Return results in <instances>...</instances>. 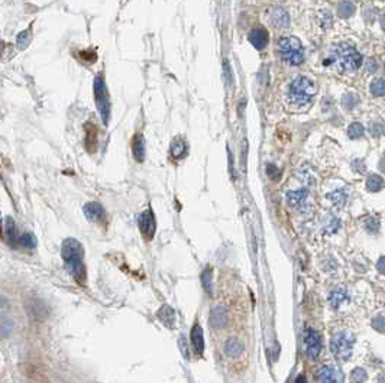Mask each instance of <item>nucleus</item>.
<instances>
[{"mask_svg":"<svg viewBox=\"0 0 385 383\" xmlns=\"http://www.w3.org/2000/svg\"><path fill=\"white\" fill-rule=\"evenodd\" d=\"M61 256H62V260L65 262V266H67L68 272L71 273V276L79 284L83 285L86 282L87 273L86 266L83 263L84 249H83L81 243L76 239L64 240L62 248H61Z\"/></svg>","mask_w":385,"mask_h":383,"instance_id":"nucleus-1","label":"nucleus"},{"mask_svg":"<svg viewBox=\"0 0 385 383\" xmlns=\"http://www.w3.org/2000/svg\"><path fill=\"white\" fill-rule=\"evenodd\" d=\"M316 96V84L308 77L300 76L293 80V83L288 87L287 101L294 109H304L311 104L313 98Z\"/></svg>","mask_w":385,"mask_h":383,"instance_id":"nucleus-2","label":"nucleus"},{"mask_svg":"<svg viewBox=\"0 0 385 383\" xmlns=\"http://www.w3.org/2000/svg\"><path fill=\"white\" fill-rule=\"evenodd\" d=\"M333 58L339 68L344 71H355L362 64V55L349 43H339L333 48Z\"/></svg>","mask_w":385,"mask_h":383,"instance_id":"nucleus-3","label":"nucleus"},{"mask_svg":"<svg viewBox=\"0 0 385 383\" xmlns=\"http://www.w3.org/2000/svg\"><path fill=\"white\" fill-rule=\"evenodd\" d=\"M280 55L284 61L290 62L291 65H300L304 61V49L296 37H285L281 38L278 42Z\"/></svg>","mask_w":385,"mask_h":383,"instance_id":"nucleus-4","label":"nucleus"},{"mask_svg":"<svg viewBox=\"0 0 385 383\" xmlns=\"http://www.w3.org/2000/svg\"><path fill=\"white\" fill-rule=\"evenodd\" d=\"M94 97H96V104L101 116V120L104 125H107L110 119V98H109L107 87L104 84V80L101 76L96 77L94 80Z\"/></svg>","mask_w":385,"mask_h":383,"instance_id":"nucleus-5","label":"nucleus"},{"mask_svg":"<svg viewBox=\"0 0 385 383\" xmlns=\"http://www.w3.org/2000/svg\"><path fill=\"white\" fill-rule=\"evenodd\" d=\"M303 344H304V351L305 356L311 360L319 359L322 353V336L313 330V328H305L303 333Z\"/></svg>","mask_w":385,"mask_h":383,"instance_id":"nucleus-6","label":"nucleus"},{"mask_svg":"<svg viewBox=\"0 0 385 383\" xmlns=\"http://www.w3.org/2000/svg\"><path fill=\"white\" fill-rule=\"evenodd\" d=\"M355 337L349 333H339L332 339V350L336 357L347 359L352 354Z\"/></svg>","mask_w":385,"mask_h":383,"instance_id":"nucleus-7","label":"nucleus"},{"mask_svg":"<svg viewBox=\"0 0 385 383\" xmlns=\"http://www.w3.org/2000/svg\"><path fill=\"white\" fill-rule=\"evenodd\" d=\"M139 229L142 236L146 240H151L155 234L157 230V223H155V217L151 210H146L139 215Z\"/></svg>","mask_w":385,"mask_h":383,"instance_id":"nucleus-8","label":"nucleus"},{"mask_svg":"<svg viewBox=\"0 0 385 383\" xmlns=\"http://www.w3.org/2000/svg\"><path fill=\"white\" fill-rule=\"evenodd\" d=\"M317 379L320 383H343V375L335 367L323 366L317 372Z\"/></svg>","mask_w":385,"mask_h":383,"instance_id":"nucleus-9","label":"nucleus"},{"mask_svg":"<svg viewBox=\"0 0 385 383\" xmlns=\"http://www.w3.org/2000/svg\"><path fill=\"white\" fill-rule=\"evenodd\" d=\"M84 214L93 223H101L106 218V211L99 203H88L84 206Z\"/></svg>","mask_w":385,"mask_h":383,"instance_id":"nucleus-10","label":"nucleus"},{"mask_svg":"<svg viewBox=\"0 0 385 383\" xmlns=\"http://www.w3.org/2000/svg\"><path fill=\"white\" fill-rule=\"evenodd\" d=\"M249 42L257 49H263L268 45V34L263 28H254L249 34Z\"/></svg>","mask_w":385,"mask_h":383,"instance_id":"nucleus-11","label":"nucleus"},{"mask_svg":"<svg viewBox=\"0 0 385 383\" xmlns=\"http://www.w3.org/2000/svg\"><path fill=\"white\" fill-rule=\"evenodd\" d=\"M191 344H193L197 354H203V351H204V333L199 324H194V327L191 330Z\"/></svg>","mask_w":385,"mask_h":383,"instance_id":"nucleus-12","label":"nucleus"},{"mask_svg":"<svg viewBox=\"0 0 385 383\" xmlns=\"http://www.w3.org/2000/svg\"><path fill=\"white\" fill-rule=\"evenodd\" d=\"M271 22L277 28H287L290 25V15L284 9H274L271 13Z\"/></svg>","mask_w":385,"mask_h":383,"instance_id":"nucleus-13","label":"nucleus"},{"mask_svg":"<svg viewBox=\"0 0 385 383\" xmlns=\"http://www.w3.org/2000/svg\"><path fill=\"white\" fill-rule=\"evenodd\" d=\"M227 317H226V311L223 306H214L212 309V315H210V324L214 328H223L226 326Z\"/></svg>","mask_w":385,"mask_h":383,"instance_id":"nucleus-14","label":"nucleus"},{"mask_svg":"<svg viewBox=\"0 0 385 383\" xmlns=\"http://www.w3.org/2000/svg\"><path fill=\"white\" fill-rule=\"evenodd\" d=\"M132 153L133 158L138 162H143L145 161V142H143V136L142 134H136L132 143Z\"/></svg>","mask_w":385,"mask_h":383,"instance_id":"nucleus-15","label":"nucleus"},{"mask_svg":"<svg viewBox=\"0 0 385 383\" xmlns=\"http://www.w3.org/2000/svg\"><path fill=\"white\" fill-rule=\"evenodd\" d=\"M243 351V344L238 339H229L224 344V353L232 357V359H236L242 354Z\"/></svg>","mask_w":385,"mask_h":383,"instance_id":"nucleus-16","label":"nucleus"},{"mask_svg":"<svg viewBox=\"0 0 385 383\" xmlns=\"http://www.w3.org/2000/svg\"><path fill=\"white\" fill-rule=\"evenodd\" d=\"M158 318L165 324V327L168 328H174V324H175V312L170 305H164L158 312H157Z\"/></svg>","mask_w":385,"mask_h":383,"instance_id":"nucleus-17","label":"nucleus"},{"mask_svg":"<svg viewBox=\"0 0 385 383\" xmlns=\"http://www.w3.org/2000/svg\"><path fill=\"white\" fill-rule=\"evenodd\" d=\"M187 153V143L182 137L174 139L171 145V156L174 159H181Z\"/></svg>","mask_w":385,"mask_h":383,"instance_id":"nucleus-18","label":"nucleus"},{"mask_svg":"<svg viewBox=\"0 0 385 383\" xmlns=\"http://www.w3.org/2000/svg\"><path fill=\"white\" fill-rule=\"evenodd\" d=\"M287 200L293 207L300 209L301 206H304L305 200H307V191L305 190H299V191H290L287 194Z\"/></svg>","mask_w":385,"mask_h":383,"instance_id":"nucleus-19","label":"nucleus"},{"mask_svg":"<svg viewBox=\"0 0 385 383\" xmlns=\"http://www.w3.org/2000/svg\"><path fill=\"white\" fill-rule=\"evenodd\" d=\"M6 237H7V242L12 248H18V233H16V226L12 220H7L6 223Z\"/></svg>","mask_w":385,"mask_h":383,"instance_id":"nucleus-20","label":"nucleus"},{"mask_svg":"<svg viewBox=\"0 0 385 383\" xmlns=\"http://www.w3.org/2000/svg\"><path fill=\"white\" fill-rule=\"evenodd\" d=\"M18 246H22V248H26V249H34L37 246V239L34 234L31 233H23L19 236L18 239Z\"/></svg>","mask_w":385,"mask_h":383,"instance_id":"nucleus-21","label":"nucleus"},{"mask_svg":"<svg viewBox=\"0 0 385 383\" xmlns=\"http://www.w3.org/2000/svg\"><path fill=\"white\" fill-rule=\"evenodd\" d=\"M346 299V291L343 288H336L335 291H332L330 297H329V301L332 304L333 308H338L342 305V302Z\"/></svg>","mask_w":385,"mask_h":383,"instance_id":"nucleus-22","label":"nucleus"},{"mask_svg":"<svg viewBox=\"0 0 385 383\" xmlns=\"http://www.w3.org/2000/svg\"><path fill=\"white\" fill-rule=\"evenodd\" d=\"M384 185V179L380 175H371L366 181V188L372 192H377L383 188Z\"/></svg>","mask_w":385,"mask_h":383,"instance_id":"nucleus-23","label":"nucleus"},{"mask_svg":"<svg viewBox=\"0 0 385 383\" xmlns=\"http://www.w3.org/2000/svg\"><path fill=\"white\" fill-rule=\"evenodd\" d=\"M213 272L210 268H206L202 273V284H203V288L206 289V292L210 295L212 294V284H213Z\"/></svg>","mask_w":385,"mask_h":383,"instance_id":"nucleus-24","label":"nucleus"},{"mask_svg":"<svg viewBox=\"0 0 385 383\" xmlns=\"http://www.w3.org/2000/svg\"><path fill=\"white\" fill-rule=\"evenodd\" d=\"M338 13H339V16H341V18H343V19H347V18H350V16L355 13V6H353L350 1H342V3L339 4Z\"/></svg>","mask_w":385,"mask_h":383,"instance_id":"nucleus-25","label":"nucleus"},{"mask_svg":"<svg viewBox=\"0 0 385 383\" xmlns=\"http://www.w3.org/2000/svg\"><path fill=\"white\" fill-rule=\"evenodd\" d=\"M346 198H347V194L343 190H336L332 194H329V200L336 206H343L346 203Z\"/></svg>","mask_w":385,"mask_h":383,"instance_id":"nucleus-26","label":"nucleus"},{"mask_svg":"<svg viewBox=\"0 0 385 383\" xmlns=\"http://www.w3.org/2000/svg\"><path fill=\"white\" fill-rule=\"evenodd\" d=\"M359 103V98L356 96H353L352 93H347L342 97V106L347 110H352L353 107H356Z\"/></svg>","mask_w":385,"mask_h":383,"instance_id":"nucleus-27","label":"nucleus"},{"mask_svg":"<svg viewBox=\"0 0 385 383\" xmlns=\"http://www.w3.org/2000/svg\"><path fill=\"white\" fill-rule=\"evenodd\" d=\"M364 132H365V129H364V126H362L361 123H352V125L349 126V129H347V134H349V137H352V139H359V137H362V136H364Z\"/></svg>","mask_w":385,"mask_h":383,"instance_id":"nucleus-28","label":"nucleus"},{"mask_svg":"<svg viewBox=\"0 0 385 383\" xmlns=\"http://www.w3.org/2000/svg\"><path fill=\"white\" fill-rule=\"evenodd\" d=\"M371 93H372L375 97H383V96H384L385 87L383 78H378V80L372 81V84H371Z\"/></svg>","mask_w":385,"mask_h":383,"instance_id":"nucleus-29","label":"nucleus"},{"mask_svg":"<svg viewBox=\"0 0 385 383\" xmlns=\"http://www.w3.org/2000/svg\"><path fill=\"white\" fill-rule=\"evenodd\" d=\"M26 305H31V306H34V311H29V314H31L32 317H40V315H45V314H46V309H45L43 304L38 302V301H34L32 304H29V302H28Z\"/></svg>","mask_w":385,"mask_h":383,"instance_id":"nucleus-30","label":"nucleus"},{"mask_svg":"<svg viewBox=\"0 0 385 383\" xmlns=\"http://www.w3.org/2000/svg\"><path fill=\"white\" fill-rule=\"evenodd\" d=\"M352 381L355 383H364L366 381V372L364 369H361V367L355 369L352 372Z\"/></svg>","mask_w":385,"mask_h":383,"instance_id":"nucleus-31","label":"nucleus"},{"mask_svg":"<svg viewBox=\"0 0 385 383\" xmlns=\"http://www.w3.org/2000/svg\"><path fill=\"white\" fill-rule=\"evenodd\" d=\"M365 229L369 231V233H377L378 231V220L375 218H368L365 221Z\"/></svg>","mask_w":385,"mask_h":383,"instance_id":"nucleus-32","label":"nucleus"},{"mask_svg":"<svg viewBox=\"0 0 385 383\" xmlns=\"http://www.w3.org/2000/svg\"><path fill=\"white\" fill-rule=\"evenodd\" d=\"M374 328L378 330V331H384V317L383 315H378L375 320H374Z\"/></svg>","mask_w":385,"mask_h":383,"instance_id":"nucleus-33","label":"nucleus"},{"mask_svg":"<svg viewBox=\"0 0 385 383\" xmlns=\"http://www.w3.org/2000/svg\"><path fill=\"white\" fill-rule=\"evenodd\" d=\"M371 133H372L374 137L381 136V134H383V126H381V125H372V126H371Z\"/></svg>","mask_w":385,"mask_h":383,"instance_id":"nucleus-34","label":"nucleus"},{"mask_svg":"<svg viewBox=\"0 0 385 383\" xmlns=\"http://www.w3.org/2000/svg\"><path fill=\"white\" fill-rule=\"evenodd\" d=\"M180 344H181V351L185 357H188V351H187V345H185V341H184V337L180 339Z\"/></svg>","mask_w":385,"mask_h":383,"instance_id":"nucleus-35","label":"nucleus"},{"mask_svg":"<svg viewBox=\"0 0 385 383\" xmlns=\"http://www.w3.org/2000/svg\"><path fill=\"white\" fill-rule=\"evenodd\" d=\"M384 257H381V259H380V262H378V269H380V272H381V273H384Z\"/></svg>","mask_w":385,"mask_h":383,"instance_id":"nucleus-36","label":"nucleus"},{"mask_svg":"<svg viewBox=\"0 0 385 383\" xmlns=\"http://www.w3.org/2000/svg\"><path fill=\"white\" fill-rule=\"evenodd\" d=\"M3 54H4V42H3V39L0 37V58L3 57Z\"/></svg>","mask_w":385,"mask_h":383,"instance_id":"nucleus-37","label":"nucleus"},{"mask_svg":"<svg viewBox=\"0 0 385 383\" xmlns=\"http://www.w3.org/2000/svg\"><path fill=\"white\" fill-rule=\"evenodd\" d=\"M294 383H307V381H305V378H304V376H299V378L296 379V382Z\"/></svg>","mask_w":385,"mask_h":383,"instance_id":"nucleus-38","label":"nucleus"}]
</instances>
